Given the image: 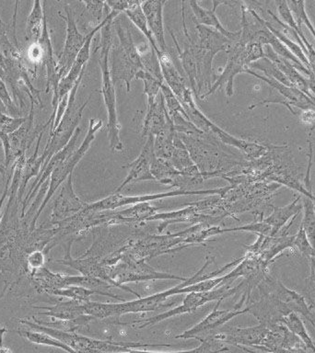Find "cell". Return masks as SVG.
<instances>
[{
    "mask_svg": "<svg viewBox=\"0 0 315 353\" xmlns=\"http://www.w3.org/2000/svg\"><path fill=\"white\" fill-rule=\"evenodd\" d=\"M211 261H213V258H207L206 263L195 275L187 278V280L182 281L179 285L169 289L167 291L158 292V294H151L144 298L141 297L140 299L131 301V302L120 303H104L88 301V302L84 303L85 314L87 316H93V319H107V317L119 316L124 314L156 311L158 309L163 307L168 298L173 296V295L199 292L198 286L199 281L217 277L221 272H225L234 265L240 263L242 261V258L234 259V261L224 265L222 268H220L214 272H207L206 270L209 265L211 263Z\"/></svg>",
    "mask_w": 315,
    "mask_h": 353,
    "instance_id": "cell-1",
    "label": "cell"
},
{
    "mask_svg": "<svg viewBox=\"0 0 315 353\" xmlns=\"http://www.w3.org/2000/svg\"><path fill=\"white\" fill-rule=\"evenodd\" d=\"M177 135L187 146L204 179L225 178L243 165L240 157L229 149L231 146L221 142L211 132L201 131L195 134Z\"/></svg>",
    "mask_w": 315,
    "mask_h": 353,
    "instance_id": "cell-2",
    "label": "cell"
},
{
    "mask_svg": "<svg viewBox=\"0 0 315 353\" xmlns=\"http://www.w3.org/2000/svg\"><path fill=\"white\" fill-rule=\"evenodd\" d=\"M116 40L113 37L110 50V71L113 82L123 81L127 92L131 90V83L140 71L144 70L142 61L138 54L132 28L124 13L113 21Z\"/></svg>",
    "mask_w": 315,
    "mask_h": 353,
    "instance_id": "cell-3",
    "label": "cell"
},
{
    "mask_svg": "<svg viewBox=\"0 0 315 353\" xmlns=\"http://www.w3.org/2000/svg\"><path fill=\"white\" fill-rule=\"evenodd\" d=\"M111 19L101 30L99 46L96 49L98 52V62L102 70V93L108 114V138L112 151H122L124 149L120 137V124L118 121L116 110V94L115 82L111 76L110 50L113 43V21Z\"/></svg>",
    "mask_w": 315,
    "mask_h": 353,
    "instance_id": "cell-4",
    "label": "cell"
},
{
    "mask_svg": "<svg viewBox=\"0 0 315 353\" xmlns=\"http://www.w3.org/2000/svg\"><path fill=\"white\" fill-rule=\"evenodd\" d=\"M83 76H84V73L79 77L76 84L74 85L70 93H69L68 107H66V112L64 113L62 120L58 124L57 129L54 132H50L48 142H47L46 148H44L43 154H41V156L46 160L43 168L49 162V160L52 159L54 154L62 150L68 145L69 141L73 137L75 131L79 127V123L82 121V114L84 112L86 106L90 102L91 96L79 108H77L76 103H75L76 102L77 91L79 90Z\"/></svg>",
    "mask_w": 315,
    "mask_h": 353,
    "instance_id": "cell-5",
    "label": "cell"
},
{
    "mask_svg": "<svg viewBox=\"0 0 315 353\" xmlns=\"http://www.w3.org/2000/svg\"><path fill=\"white\" fill-rule=\"evenodd\" d=\"M102 127H104V121L102 120H98V119L95 118L90 119V123H88L87 134H86L85 139L83 140L82 145L70 156H68L63 162H61L52 171L51 176H50L49 187L48 190H47L46 197H44L41 205L39 206L32 223H30L32 230L35 228L36 222H37L38 218L40 217L41 212L46 208L47 203L51 200V198L54 196L58 188L60 187V185H62L68 179V176L73 173L74 168H76V165L79 164L82 157L87 153L91 143L95 139L97 132Z\"/></svg>",
    "mask_w": 315,
    "mask_h": 353,
    "instance_id": "cell-6",
    "label": "cell"
},
{
    "mask_svg": "<svg viewBox=\"0 0 315 353\" xmlns=\"http://www.w3.org/2000/svg\"><path fill=\"white\" fill-rule=\"evenodd\" d=\"M30 99V112L21 128L17 130L12 134L7 135H0L3 148L5 152V168L7 170L10 164H15L17 160L26 154V150L30 148L32 143L35 142L38 134H40L47 127L52 125L54 123L55 117L51 115L49 121L43 125L35 127V99Z\"/></svg>",
    "mask_w": 315,
    "mask_h": 353,
    "instance_id": "cell-7",
    "label": "cell"
},
{
    "mask_svg": "<svg viewBox=\"0 0 315 353\" xmlns=\"http://www.w3.org/2000/svg\"><path fill=\"white\" fill-rule=\"evenodd\" d=\"M243 285H245V281L240 283L239 285L233 287V288H231V283H226L225 285L220 287V288L214 289L212 291L190 292V294L187 295L184 302L178 307L171 309V310L158 314V316L151 317V319L140 320V321L135 323L141 324V327H145L146 325L157 324V323L162 321V320L178 316V314L193 313V312L198 310L200 306L204 305V303L212 302V301H217L218 302V301L224 300L227 297L231 296V295L239 292V290Z\"/></svg>",
    "mask_w": 315,
    "mask_h": 353,
    "instance_id": "cell-8",
    "label": "cell"
},
{
    "mask_svg": "<svg viewBox=\"0 0 315 353\" xmlns=\"http://www.w3.org/2000/svg\"><path fill=\"white\" fill-rule=\"evenodd\" d=\"M229 187L220 188V189L204 190H173L171 192L157 193V194L137 195V196H124L120 193H113L108 196L104 200L96 201L93 203H88L86 208L91 211H107L113 210L115 211L118 207L131 205V204H137L141 203H149L151 201L160 200V199L175 197L181 195H220L225 194Z\"/></svg>",
    "mask_w": 315,
    "mask_h": 353,
    "instance_id": "cell-9",
    "label": "cell"
},
{
    "mask_svg": "<svg viewBox=\"0 0 315 353\" xmlns=\"http://www.w3.org/2000/svg\"><path fill=\"white\" fill-rule=\"evenodd\" d=\"M110 277L115 283L124 285L127 283L156 280H178L184 281L187 278L159 272L146 263V261H135V259L123 258L120 263L107 267Z\"/></svg>",
    "mask_w": 315,
    "mask_h": 353,
    "instance_id": "cell-10",
    "label": "cell"
},
{
    "mask_svg": "<svg viewBox=\"0 0 315 353\" xmlns=\"http://www.w3.org/2000/svg\"><path fill=\"white\" fill-rule=\"evenodd\" d=\"M265 286L268 291H264L265 294L269 295L275 301L282 317L290 313L300 314L315 328V317L303 295L287 289L280 281H272L271 278L267 279Z\"/></svg>",
    "mask_w": 315,
    "mask_h": 353,
    "instance_id": "cell-11",
    "label": "cell"
},
{
    "mask_svg": "<svg viewBox=\"0 0 315 353\" xmlns=\"http://www.w3.org/2000/svg\"><path fill=\"white\" fill-rule=\"evenodd\" d=\"M234 41L229 47L228 51L226 52L228 61L227 65L224 68L222 73L220 74V77L214 84L212 85L211 88L207 92L199 97L201 101H204L220 88H223L225 85V92L227 97H231L234 93V79L237 74L240 73H245L246 70L249 68V63L247 58L245 55V46H243L240 41Z\"/></svg>",
    "mask_w": 315,
    "mask_h": 353,
    "instance_id": "cell-12",
    "label": "cell"
},
{
    "mask_svg": "<svg viewBox=\"0 0 315 353\" xmlns=\"http://www.w3.org/2000/svg\"><path fill=\"white\" fill-rule=\"evenodd\" d=\"M246 296H249L247 292L243 294L240 303H238L231 310H218V306L220 305L223 300L218 301L217 305H215L211 313H210L206 319L202 320L199 324L195 325V327L191 328V330L185 331L182 335L177 336L176 338H195L200 339L201 341H204V339L209 338V336H212L211 333L214 332L220 325L226 324L229 320H231L235 316H239V314L250 312L251 305L245 309H242V306L245 302Z\"/></svg>",
    "mask_w": 315,
    "mask_h": 353,
    "instance_id": "cell-13",
    "label": "cell"
},
{
    "mask_svg": "<svg viewBox=\"0 0 315 353\" xmlns=\"http://www.w3.org/2000/svg\"><path fill=\"white\" fill-rule=\"evenodd\" d=\"M65 11L66 17L64 19L66 21V37L65 46L57 61V76L60 81L68 74L88 38V33L87 35H83L77 29L74 14L69 6H66Z\"/></svg>",
    "mask_w": 315,
    "mask_h": 353,
    "instance_id": "cell-14",
    "label": "cell"
},
{
    "mask_svg": "<svg viewBox=\"0 0 315 353\" xmlns=\"http://www.w3.org/2000/svg\"><path fill=\"white\" fill-rule=\"evenodd\" d=\"M119 14L120 13L116 12V11H110V12L105 16L104 21H102L99 26L94 28V29L88 33V40L86 41L84 46L82 47V51L79 52V55H77L73 65H72L70 70H69L68 74H66L62 80H61L59 85H58L57 108L58 103H59L61 101L68 98L69 93H70L74 85L76 84L77 80L79 79V77L82 76L83 73H84L86 63H87L88 59H90V47L91 43H93L94 36H95L96 33L98 32L99 30L102 29V27H104L111 19L115 18V17L118 16Z\"/></svg>",
    "mask_w": 315,
    "mask_h": 353,
    "instance_id": "cell-15",
    "label": "cell"
},
{
    "mask_svg": "<svg viewBox=\"0 0 315 353\" xmlns=\"http://www.w3.org/2000/svg\"><path fill=\"white\" fill-rule=\"evenodd\" d=\"M71 245L72 242L69 243L68 247L66 248L65 256H64L62 259H57L55 262L65 265V266L70 267L72 269L76 270L77 272L82 273L83 276H86V277L98 279V280H102L105 281V283H110L111 285L121 288L124 290V291L129 292V294H135L138 299L141 298L140 294H138L137 292L133 291V290L128 288V287L120 285V284L115 283V281L110 277L107 267L104 266V265L101 263V261H99L95 256H87V258L80 256L79 259L72 258L70 253Z\"/></svg>",
    "mask_w": 315,
    "mask_h": 353,
    "instance_id": "cell-16",
    "label": "cell"
},
{
    "mask_svg": "<svg viewBox=\"0 0 315 353\" xmlns=\"http://www.w3.org/2000/svg\"><path fill=\"white\" fill-rule=\"evenodd\" d=\"M154 157V137H146L145 145L137 159L128 165H124L123 168H129V172L115 192L120 193L127 185L135 183V182L155 181L151 171V163Z\"/></svg>",
    "mask_w": 315,
    "mask_h": 353,
    "instance_id": "cell-17",
    "label": "cell"
},
{
    "mask_svg": "<svg viewBox=\"0 0 315 353\" xmlns=\"http://www.w3.org/2000/svg\"><path fill=\"white\" fill-rule=\"evenodd\" d=\"M72 176H73V174H71L68 179L64 182L59 194L55 200L51 214V223L58 222V221L68 219V218L73 216L77 212L82 211L88 204L84 203L82 199L77 197L76 193H75Z\"/></svg>",
    "mask_w": 315,
    "mask_h": 353,
    "instance_id": "cell-18",
    "label": "cell"
},
{
    "mask_svg": "<svg viewBox=\"0 0 315 353\" xmlns=\"http://www.w3.org/2000/svg\"><path fill=\"white\" fill-rule=\"evenodd\" d=\"M80 132H82V128H80V127H77L76 131L74 132L73 137H72L68 145H66L62 150H60L58 153L54 154V156L52 157V159L49 160V162L47 163L43 168H41L37 178H36L35 181L33 182L32 187H30L29 192H28V194L26 195V197H25L23 203H22V216H24V212L25 210H26L27 204L30 203V200H32V199L35 197L36 193L38 192V190H41L43 185L48 181V179H50V176H51L55 168H57L61 162H63L66 157L70 156V154L76 150V145L77 139H79Z\"/></svg>",
    "mask_w": 315,
    "mask_h": 353,
    "instance_id": "cell-19",
    "label": "cell"
},
{
    "mask_svg": "<svg viewBox=\"0 0 315 353\" xmlns=\"http://www.w3.org/2000/svg\"><path fill=\"white\" fill-rule=\"evenodd\" d=\"M38 44L40 47L41 60L46 69V92H49L50 90L52 91V105L55 110L57 109L58 85H59L60 80L57 76V62L54 57V51H52V43L50 40L48 29H47L46 17H44L43 32H41Z\"/></svg>",
    "mask_w": 315,
    "mask_h": 353,
    "instance_id": "cell-20",
    "label": "cell"
},
{
    "mask_svg": "<svg viewBox=\"0 0 315 353\" xmlns=\"http://www.w3.org/2000/svg\"><path fill=\"white\" fill-rule=\"evenodd\" d=\"M173 126L166 110L164 98L162 92L151 106L146 107V117L144 119L142 137H156L165 130ZM174 127V126H173Z\"/></svg>",
    "mask_w": 315,
    "mask_h": 353,
    "instance_id": "cell-21",
    "label": "cell"
},
{
    "mask_svg": "<svg viewBox=\"0 0 315 353\" xmlns=\"http://www.w3.org/2000/svg\"><path fill=\"white\" fill-rule=\"evenodd\" d=\"M245 73L250 74L251 76L262 80V81L267 83L271 88L278 90L282 96L286 98V101H282L281 103H283L285 106L289 108V110L292 113H294V112H293L290 105H294L295 107L304 110V112H315V99L309 98L305 93L298 90V88L287 87V85L281 84V83L276 81V80L267 79V77L264 76H260V74H256L254 70H251L250 68H248Z\"/></svg>",
    "mask_w": 315,
    "mask_h": 353,
    "instance_id": "cell-22",
    "label": "cell"
},
{
    "mask_svg": "<svg viewBox=\"0 0 315 353\" xmlns=\"http://www.w3.org/2000/svg\"><path fill=\"white\" fill-rule=\"evenodd\" d=\"M229 1H212V10H207L206 8L201 7L198 1H190L189 5L192 10L193 21L195 23L203 25V26L211 28V29L217 30L225 37L231 41H238L240 39V30L239 32H231L227 30L218 19L216 10L220 5H229Z\"/></svg>",
    "mask_w": 315,
    "mask_h": 353,
    "instance_id": "cell-23",
    "label": "cell"
},
{
    "mask_svg": "<svg viewBox=\"0 0 315 353\" xmlns=\"http://www.w3.org/2000/svg\"><path fill=\"white\" fill-rule=\"evenodd\" d=\"M167 3L164 0H149L142 1L141 8L145 14L149 30L153 35L160 51L167 52L165 41L164 22H163V7Z\"/></svg>",
    "mask_w": 315,
    "mask_h": 353,
    "instance_id": "cell-24",
    "label": "cell"
},
{
    "mask_svg": "<svg viewBox=\"0 0 315 353\" xmlns=\"http://www.w3.org/2000/svg\"><path fill=\"white\" fill-rule=\"evenodd\" d=\"M170 161L181 175L192 179L196 185L200 184L204 181L203 175L193 163L187 146L177 134L174 138L173 151Z\"/></svg>",
    "mask_w": 315,
    "mask_h": 353,
    "instance_id": "cell-25",
    "label": "cell"
},
{
    "mask_svg": "<svg viewBox=\"0 0 315 353\" xmlns=\"http://www.w3.org/2000/svg\"><path fill=\"white\" fill-rule=\"evenodd\" d=\"M268 331H269V327L260 323L259 325L253 327L229 328L226 332L216 334V336L224 343L229 342V343L256 347V345H262Z\"/></svg>",
    "mask_w": 315,
    "mask_h": 353,
    "instance_id": "cell-26",
    "label": "cell"
},
{
    "mask_svg": "<svg viewBox=\"0 0 315 353\" xmlns=\"http://www.w3.org/2000/svg\"><path fill=\"white\" fill-rule=\"evenodd\" d=\"M265 57L269 59L287 77L293 87L298 88L305 93L309 98L315 99V97L309 92V80L304 79L297 71L298 69L289 61L276 54L269 46H265Z\"/></svg>",
    "mask_w": 315,
    "mask_h": 353,
    "instance_id": "cell-27",
    "label": "cell"
},
{
    "mask_svg": "<svg viewBox=\"0 0 315 353\" xmlns=\"http://www.w3.org/2000/svg\"><path fill=\"white\" fill-rule=\"evenodd\" d=\"M36 309H44L43 312H39V314L54 317L62 321H71L85 316L84 303L70 300L66 302H58L52 306H36Z\"/></svg>",
    "mask_w": 315,
    "mask_h": 353,
    "instance_id": "cell-28",
    "label": "cell"
},
{
    "mask_svg": "<svg viewBox=\"0 0 315 353\" xmlns=\"http://www.w3.org/2000/svg\"><path fill=\"white\" fill-rule=\"evenodd\" d=\"M300 201V196L293 201L289 205L284 207H273L272 214L267 218L262 220L265 223L272 226L274 237L278 236L281 229L287 225L290 219L297 216L301 210L303 209V204L298 203Z\"/></svg>",
    "mask_w": 315,
    "mask_h": 353,
    "instance_id": "cell-29",
    "label": "cell"
},
{
    "mask_svg": "<svg viewBox=\"0 0 315 353\" xmlns=\"http://www.w3.org/2000/svg\"><path fill=\"white\" fill-rule=\"evenodd\" d=\"M159 209L149 203L135 204L128 209L117 212L118 223L148 222L152 216L158 214Z\"/></svg>",
    "mask_w": 315,
    "mask_h": 353,
    "instance_id": "cell-30",
    "label": "cell"
},
{
    "mask_svg": "<svg viewBox=\"0 0 315 353\" xmlns=\"http://www.w3.org/2000/svg\"><path fill=\"white\" fill-rule=\"evenodd\" d=\"M151 171L155 181L164 185L173 186L174 182L181 176L171 165L170 160L155 157L152 160Z\"/></svg>",
    "mask_w": 315,
    "mask_h": 353,
    "instance_id": "cell-31",
    "label": "cell"
},
{
    "mask_svg": "<svg viewBox=\"0 0 315 353\" xmlns=\"http://www.w3.org/2000/svg\"><path fill=\"white\" fill-rule=\"evenodd\" d=\"M50 294L57 295V296H63L68 298V299L77 301V302L86 303L88 302L90 298L93 294L104 295V296H109L115 298V299L124 301L121 296H118L117 294H113L111 292H102L98 291H93L84 288V287L80 286H68L66 288L55 290L50 292Z\"/></svg>",
    "mask_w": 315,
    "mask_h": 353,
    "instance_id": "cell-32",
    "label": "cell"
},
{
    "mask_svg": "<svg viewBox=\"0 0 315 353\" xmlns=\"http://www.w3.org/2000/svg\"><path fill=\"white\" fill-rule=\"evenodd\" d=\"M141 3H142V1H137L134 7L129 8V10H126L124 14L127 17V19L135 25V28L140 30L144 37H146V41H149L152 48H153L156 54H158V52L160 51L159 47L157 46L156 41H155L153 35H152L151 30L149 29L145 14H144L142 8H141Z\"/></svg>",
    "mask_w": 315,
    "mask_h": 353,
    "instance_id": "cell-33",
    "label": "cell"
},
{
    "mask_svg": "<svg viewBox=\"0 0 315 353\" xmlns=\"http://www.w3.org/2000/svg\"><path fill=\"white\" fill-rule=\"evenodd\" d=\"M46 14L41 8L40 1L33 3L32 12L27 21V37L32 43H38L43 32L44 21Z\"/></svg>",
    "mask_w": 315,
    "mask_h": 353,
    "instance_id": "cell-34",
    "label": "cell"
},
{
    "mask_svg": "<svg viewBox=\"0 0 315 353\" xmlns=\"http://www.w3.org/2000/svg\"><path fill=\"white\" fill-rule=\"evenodd\" d=\"M282 324L285 325L294 335L298 336L303 341L305 346L312 352H315V344L312 342L311 336H309L303 320L296 313H290L283 317L281 320Z\"/></svg>",
    "mask_w": 315,
    "mask_h": 353,
    "instance_id": "cell-35",
    "label": "cell"
},
{
    "mask_svg": "<svg viewBox=\"0 0 315 353\" xmlns=\"http://www.w3.org/2000/svg\"><path fill=\"white\" fill-rule=\"evenodd\" d=\"M175 135V130L173 126H171L154 137L155 157L170 160L171 154H173V141Z\"/></svg>",
    "mask_w": 315,
    "mask_h": 353,
    "instance_id": "cell-36",
    "label": "cell"
},
{
    "mask_svg": "<svg viewBox=\"0 0 315 353\" xmlns=\"http://www.w3.org/2000/svg\"><path fill=\"white\" fill-rule=\"evenodd\" d=\"M228 350V347L225 346V343H224L221 339L217 338L216 335H212L209 336V338L204 339V341H202L200 346L195 347V349L185 350V352H156L129 350L128 352L124 353H220Z\"/></svg>",
    "mask_w": 315,
    "mask_h": 353,
    "instance_id": "cell-37",
    "label": "cell"
},
{
    "mask_svg": "<svg viewBox=\"0 0 315 353\" xmlns=\"http://www.w3.org/2000/svg\"><path fill=\"white\" fill-rule=\"evenodd\" d=\"M18 333L33 344L58 347V349L65 350V352L68 353H77L73 349H71L70 347L66 346V344L62 343V342L57 341V339L52 338L51 336L47 335V334L38 332V331L35 330H21L18 331Z\"/></svg>",
    "mask_w": 315,
    "mask_h": 353,
    "instance_id": "cell-38",
    "label": "cell"
},
{
    "mask_svg": "<svg viewBox=\"0 0 315 353\" xmlns=\"http://www.w3.org/2000/svg\"><path fill=\"white\" fill-rule=\"evenodd\" d=\"M304 215L301 228L305 232L309 243L315 250V203L312 199L304 196L303 198Z\"/></svg>",
    "mask_w": 315,
    "mask_h": 353,
    "instance_id": "cell-39",
    "label": "cell"
},
{
    "mask_svg": "<svg viewBox=\"0 0 315 353\" xmlns=\"http://www.w3.org/2000/svg\"><path fill=\"white\" fill-rule=\"evenodd\" d=\"M249 68H250L251 70L257 69V70L262 71L267 79L276 80V81L285 85H287V87L294 88L289 80L287 79V77L285 76L269 59H267V58L264 57L262 58V59L256 61V62L251 63V65H249Z\"/></svg>",
    "mask_w": 315,
    "mask_h": 353,
    "instance_id": "cell-40",
    "label": "cell"
},
{
    "mask_svg": "<svg viewBox=\"0 0 315 353\" xmlns=\"http://www.w3.org/2000/svg\"><path fill=\"white\" fill-rule=\"evenodd\" d=\"M135 79L142 80L144 84V94L148 99V106L153 104L157 97L160 93V88L163 84L162 81L152 76L146 71H140L135 77Z\"/></svg>",
    "mask_w": 315,
    "mask_h": 353,
    "instance_id": "cell-41",
    "label": "cell"
},
{
    "mask_svg": "<svg viewBox=\"0 0 315 353\" xmlns=\"http://www.w3.org/2000/svg\"><path fill=\"white\" fill-rule=\"evenodd\" d=\"M287 5H289L293 17H295V21L297 22L298 26H301V24H305L307 28L311 30L312 34L315 39V29L311 21H309L308 15H307L305 2L287 1Z\"/></svg>",
    "mask_w": 315,
    "mask_h": 353,
    "instance_id": "cell-42",
    "label": "cell"
},
{
    "mask_svg": "<svg viewBox=\"0 0 315 353\" xmlns=\"http://www.w3.org/2000/svg\"><path fill=\"white\" fill-rule=\"evenodd\" d=\"M82 4L85 6L86 11L91 17L95 26H99L104 21L105 11L109 10V8L104 1H83Z\"/></svg>",
    "mask_w": 315,
    "mask_h": 353,
    "instance_id": "cell-43",
    "label": "cell"
},
{
    "mask_svg": "<svg viewBox=\"0 0 315 353\" xmlns=\"http://www.w3.org/2000/svg\"><path fill=\"white\" fill-rule=\"evenodd\" d=\"M293 247L297 248L303 255L307 258H315V250L312 248L311 243H309L308 237H307L305 232L303 228H300L298 233L295 234L294 239H293Z\"/></svg>",
    "mask_w": 315,
    "mask_h": 353,
    "instance_id": "cell-44",
    "label": "cell"
},
{
    "mask_svg": "<svg viewBox=\"0 0 315 353\" xmlns=\"http://www.w3.org/2000/svg\"><path fill=\"white\" fill-rule=\"evenodd\" d=\"M26 121L27 117L13 118L5 114L4 112L0 113V135L12 134L21 128Z\"/></svg>",
    "mask_w": 315,
    "mask_h": 353,
    "instance_id": "cell-45",
    "label": "cell"
},
{
    "mask_svg": "<svg viewBox=\"0 0 315 353\" xmlns=\"http://www.w3.org/2000/svg\"><path fill=\"white\" fill-rule=\"evenodd\" d=\"M311 261V276H309V283H307L306 288L304 290V295L315 308V258H312Z\"/></svg>",
    "mask_w": 315,
    "mask_h": 353,
    "instance_id": "cell-46",
    "label": "cell"
},
{
    "mask_svg": "<svg viewBox=\"0 0 315 353\" xmlns=\"http://www.w3.org/2000/svg\"><path fill=\"white\" fill-rule=\"evenodd\" d=\"M137 0H112V1H105L107 7L110 8L111 11H116L119 13H124L129 8L134 7L137 4Z\"/></svg>",
    "mask_w": 315,
    "mask_h": 353,
    "instance_id": "cell-47",
    "label": "cell"
},
{
    "mask_svg": "<svg viewBox=\"0 0 315 353\" xmlns=\"http://www.w3.org/2000/svg\"><path fill=\"white\" fill-rule=\"evenodd\" d=\"M44 261H46V254L41 250L32 251L28 256V264L33 270L41 269L44 268Z\"/></svg>",
    "mask_w": 315,
    "mask_h": 353,
    "instance_id": "cell-48",
    "label": "cell"
},
{
    "mask_svg": "<svg viewBox=\"0 0 315 353\" xmlns=\"http://www.w3.org/2000/svg\"><path fill=\"white\" fill-rule=\"evenodd\" d=\"M0 102L4 105L6 109L13 110L15 109L14 107L12 99H11L10 94H8L7 88L4 81L0 79Z\"/></svg>",
    "mask_w": 315,
    "mask_h": 353,
    "instance_id": "cell-49",
    "label": "cell"
},
{
    "mask_svg": "<svg viewBox=\"0 0 315 353\" xmlns=\"http://www.w3.org/2000/svg\"><path fill=\"white\" fill-rule=\"evenodd\" d=\"M8 185L5 188L4 192H3V194L1 196V198H0V223H1L2 219V208H3V204H4V201L6 200V198H7V195L8 193Z\"/></svg>",
    "mask_w": 315,
    "mask_h": 353,
    "instance_id": "cell-50",
    "label": "cell"
},
{
    "mask_svg": "<svg viewBox=\"0 0 315 353\" xmlns=\"http://www.w3.org/2000/svg\"><path fill=\"white\" fill-rule=\"evenodd\" d=\"M0 353H12L8 347L3 346L1 336H0Z\"/></svg>",
    "mask_w": 315,
    "mask_h": 353,
    "instance_id": "cell-51",
    "label": "cell"
},
{
    "mask_svg": "<svg viewBox=\"0 0 315 353\" xmlns=\"http://www.w3.org/2000/svg\"><path fill=\"white\" fill-rule=\"evenodd\" d=\"M0 79L3 80V81H8V74H6L4 69L2 68V66L0 65Z\"/></svg>",
    "mask_w": 315,
    "mask_h": 353,
    "instance_id": "cell-52",
    "label": "cell"
},
{
    "mask_svg": "<svg viewBox=\"0 0 315 353\" xmlns=\"http://www.w3.org/2000/svg\"><path fill=\"white\" fill-rule=\"evenodd\" d=\"M6 172V168L4 165H0V174H2V175H4Z\"/></svg>",
    "mask_w": 315,
    "mask_h": 353,
    "instance_id": "cell-53",
    "label": "cell"
},
{
    "mask_svg": "<svg viewBox=\"0 0 315 353\" xmlns=\"http://www.w3.org/2000/svg\"><path fill=\"white\" fill-rule=\"evenodd\" d=\"M50 353H54V352H50Z\"/></svg>",
    "mask_w": 315,
    "mask_h": 353,
    "instance_id": "cell-54",
    "label": "cell"
}]
</instances>
